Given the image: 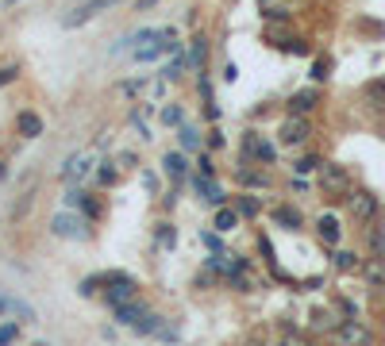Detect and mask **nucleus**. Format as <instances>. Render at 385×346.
<instances>
[{
	"mask_svg": "<svg viewBox=\"0 0 385 346\" xmlns=\"http://www.w3.org/2000/svg\"><path fill=\"white\" fill-rule=\"evenodd\" d=\"M212 227H216L220 235L235 231V227H239V212H235V208H216V220H212Z\"/></svg>",
	"mask_w": 385,
	"mask_h": 346,
	"instance_id": "f3484780",
	"label": "nucleus"
},
{
	"mask_svg": "<svg viewBox=\"0 0 385 346\" xmlns=\"http://www.w3.org/2000/svg\"><path fill=\"white\" fill-rule=\"evenodd\" d=\"M104 300H108V308L135 304V300H139V285H135L127 273H108V277H104Z\"/></svg>",
	"mask_w": 385,
	"mask_h": 346,
	"instance_id": "f03ea898",
	"label": "nucleus"
},
{
	"mask_svg": "<svg viewBox=\"0 0 385 346\" xmlns=\"http://www.w3.org/2000/svg\"><path fill=\"white\" fill-rule=\"evenodd\" d=\"M201 239H204V247H208V250H216V254H220V235H212V231H204Z\"/></svg>",
	"mask_w": 385,
	"mask_h": 346,
	"instance_id": "72a5a7b5",
	"label": "nucleus"
},
{
	"mask_svg": "<svg viewBox=\"0 0 385 346\" xmlns=\"http://www.w3.org/2000/svg\"><path fill=\"white\" fill-rule=\"evenodd\" d=\"M331 77V58H316L312 62V81H327Z\"/></svg>",
	"mask_w": 385,
	"mask_h": 346,
	"instance_id": "393cba45",
	"label": "nucleus"
},
{
	"mask_svg": "<svg viewBox=\"0 0 385 346\" xmlns=\"http://www.w3.org/2000/svg\"><path fill=\"white\" fill-rule=\"evenodd\" d=\"M192 50H189V62L197 69H204V58H208V39H204V35H192Z\"/></svg>",
	"mask_w": 385,
	"mask_h": 346,
	"instance_id": "412c9836",
	"label": "nucleus"
},
{
	"mask_svg": "<svg viewBox=\"0 0 385 346\" xmlns=\"http://www.w3.org/2000/svg\"><path fill=\"white\" fill-rule=\"evenodd\" d=\"M281 346H320V343H312L309 335H301V331H289V335L281 338Z\"/></svg>",
	"mask_w": 385,
	"mask_h": 346,
	"instance_id": "cd10ccee",
	"label": "nucleus"
},
{
	"mask_svg": "<svg viewBox=\"0 0 385 346\" xmlns=\"http://www.w3.org/2000/svg\"><path fill=\"white\" fill-rule=\"evenodd\" d=\"M362 281H366L374 293H382L385 288V254H370L366 262H362Z\"/></svg>",
	"mask_w": 385,
	"mask_h": 346,
	"instance_id": "6e6552de",
	"label": "nucleus"
},
{
	"mask_svg": "<svg viewBox=\"0 0 385 346\" xmlns=\"http://www.w3.org/2000/svg\"><path fill=\"white\" fill-rule=\"evenodd\" d=\"M158 247L162 250H174L177 247V227H174V223H158Z\"/></svg>",
	"mask_w": 385,
	"mask_h": 346,
	"instance_id": "b1692460",
	"label": "nucleus"
},
{
	"mask_svg": "<svg viewBox=\"0 0 385 346\" xmlns=\"http://www.w3.org/2000/svg\"><path fill=\"white\" fill-rule=\"evenodd\" d=\"M177 135H181V147L185 150H197V147H201V135H197V131H192V127H177Z\"/></svg>",
	"mask_w": 385,
	"mask_h": 346,
	"instance_id": "bb28decb",
	"label": "nucleus"
},
{
	"mask_svg": "<svg viewBox=\"0 0 385 346\" xmlns=\"http://www.w3.org/2000/svg\"><path fill=\"white\" fill-rule=\"evenodd\" d=\"M192 185H197V197L201 200H208V204H216V208H224V189H220L216 181H212V177H201V173H197V177H192Z\"/></svg>",
	"mask_w": 385,
	"mask_h": 346,
	"instance_id": "9b49d317",
	"label": "nucleus"
},
{
	"mask_svg": "<svg viewBox=\"0 0 385 346\" xmlns=\"http://www.w3.org/2000/svg\"><path fill=\"white\" fill-rule=\"evenodd\" d=\"M316 235L324 247H339V239H343V227H339V220L335 215H320L316 220Z\"/></svg>",
	"mask_w": 385,
	"mask_h": 346,
	"instance_id": "9d476101",
	"label": "nucleus"
},
{
	"mask_svg": "<svg viewBox=\"0 0 385 346\" xmlns=\"http://www.w3.org/2000/svg\"><path fill=\"white\" fill-rule=\"evenodd\" d=\"M235 77H239V69H235V62H227V66H224V81H235Z\"/></svg>",
	"mask_w": 385,
	"mask_h": 346,
	"instance_id": "c9c22d12",
	"label": "nucleus"
},
{
	"mask_svg": "<svg viewBox=\"0 0 385 346\" xmlns=\"http://www.w3.org/2000/svg\"><path fill=\"white\" fill-rule=\"evenodd\" d=\"M339 323H343V320H339L331 308H320V312H312V327H316V331H335Z\"/></svg>",
	"mask_w": 385,
	"mask_h": 346,
	"instance_id": "aec40b11",
	"label": "nucleus"
},
{
	"mask_svg": "<svg viewBox=\"0 0 385 346\" xmlns=\"http://www.w3.org/2000/svg\"><path fill=\"white\" fill-rule=\"evenodd\" d=\"M4 308H12V300H4V297H0V312H4Z\"/></svg>",
	"mask_w": 385,
	"mask_h": 346,
	"instance_id": "e433bc0d",
	"label": "nucleus"
},
{
	"mask_svg": "<svg viewBox=\"0 0 385 346\" xmlns=\"http://www.w3.org/2000/svg\"><path fill=\"white\" fill-rule=\"evenodd\" d=\"M4 4H19V0H4Z\"/></svg>",
	"mask_w": 385,
	"mask_h": 346,
	"instance_id": "4c0bfd02",
	"label": "nucleus"
},
{
	"mask_svg": "<svg viewBox=\"0 0 385 346\" xmlns=\"http://www.w3.org/2000/svg\"><path fill=\"white\" fill-rule=\"evenodd\" d=\"M312 135V124L309 115H289L281 127H277V139H281V147H304Z\"/></svg>",
	"mask_w": 385,
	"mask_h": 346,
	"instance_id": "423d86ee",
	"label": "nucleus"
},
{
	"mask_svg": "<svg viewBox=\"0 0 385 346\" xmlns=\"http://www.w3.org/2000/svg\"><path fill=\"white\" fill-rule=\"evenodd\" d=\"M316 108H320V92L316 89H301V92L289 97V115H309V112H316Z\"/></svg>",
	"mask_w": 385,
	"mask_h": 346,
	"instance_id": "1a4fd4ad",
	"label": "nucleus"
},
{
	"mask_svg": "<svg viewBox=\"0 0 385 346\" xmlns=\"http://www.w3.org/2000/svg\"><path fill=\"white\" fill-rule=\"evenodd\" d=\"M108 4H112V0H85V4H77V8L69 12L66 19H62V27H81V24H89V19L97 16V12H104Z\"/></svg>",
	"mask_w": 385,
	"mask_h": 346,
	"instance_id": "0eeeda50",
	"label": "nucleus"
},
{
	"mask_svg": "<svg viewBox=\"0 0 385 346\" xmlns=\"http://www.w3.org/2000/svg\"><path fill=\"white\" fill-rule=\"evenodd\" d=\"M131 331H139V335H158V331H162V315H154V312H147V315H142V320L139 323H135V327Z\"/></svg>",
	"mask_w": 385,
	"mask_h": 346,
	"instance_id": "5701e85b",
	"label": "nucleus"
},
{
	"mask_svg": "<svg viewBox=\"0 0 385 346\" xmlns=\"http://www.w3.org/2000/svg\"><path fill=\"white\" fill-rule=\"evenodd\" d=\"M347 208H351L354 223H374L377 212H382V200H377V192H370V189H354L351 197H347Z\"/></svg>",
	"mask_w": 385,
	"mask_h": 346,
	"instance_id": "20e7f679",
	"label": "nucleus"
},
{
	"mask_svg": "<svg viewBox=\"0 0 385 346\" xmlns=\"http://www.w3.org/2000/svg\"><path fill=\"white\" fill-rule=\"evenodd\" d=\"M142 85H147L142 77H139V81H124V85H120V92H142Z\"/></svg>",
	"mask_w": 385,
	"mask_h": 346,
	"instance_id": "f704fd0d",
	"label": "nucleus"
},
{
	"mask_svg": "<svg viewBox=\"0 0 385 346\" xmlns=\"http://www.w3.org/2000/svg\"><path fill=\"white\" fill-rule=\"evenodd\" d=\"M277 150L274 142H266L259 131H243V162H262V165H274Z\"/></svg>",
	"mask_w": 385,
	"mask_h": 346,
	"instance_id": "39448f33",
	"label": "nucleus"
},
{
	"mask_svg": "<svg viewBox=\"0 0 385 346\" xmlns=\"http://www.w3.org/2000/svg\"><path fill=\"white\" fill-rule=\"evenodd\" d=\"M239 215H259V200H254V197H239Z\"/></svg>",
	"mask_w": 385,
	"mask_h": 346,
	"instance_id": "c756f323",
	"label": "nucleus"
},
{
	"mask_svg": "<svg viewBox=\"0 0 385 346\" xmlns=\"http://www.w3.org/2000/svg\"><path fill=\"white\" fill-rule=\"evenodd\" d=\"M239 181H243V185H259V189H266V173L247 170V162H243V170H239Z\"/></svg>",
	"mask_w": 385,
	"mask_h": 346,
	"instance_id": "a878e982",
	"label": "nucleus"
},
{
	"mask_svg": "<svg viewBox=\"0 0 385 346\" xmlns=\"http://www.w3.org/2000/svg\"><path fill=\"white\" fill-rule=\"evenodd\" d=\"M335 270L351 273V270H362V262H359V254H351V250H335Z\"/></svg>",
	"mask_w": 385,
	"mask_h": 346,
	"instance_id": "4be33fe9",
	"label": "nucleus"
},
{
	"mask_svg": "<svg viewBox=\"0 0 385 346\" xmlns=\"http://www.w3.org/2000/svg\"><path fill=\"white\" fill-rule=\"evenodd\" d=\"M162 170H166V177H170V181H181L185 173H189V165H185V158L177 154V150H170V154L162 158Z\"/></svg>",
	"mask_w": 385,
	"mask_h": 346,
	"instance_id": "4468645a",
	"label": "nucleus"
},
{
	"mask_svg": "<svg viewBox=\"0 0 385 346\" xmlns=\"http://www.w3.org/2000/svg\"><path fill=\"white\" fill-rule=\"evenodd\" d=\"M31 346H47V343H31Z\"/></svg>",
	"mask_w": 385,
	"mask_h": 346,
	"instance_id": "58836bf2",
	"label": "nucleus"
},
{
	"mask_svg": "<svg viewBox=\"0 0 385 346\" xmlns=\"http://www.w3.org/2000/svg\"><path fill=\"white\" fill-rule=\"evenodd\" d=\"M162 124H166V127H181V108H177V104L162 108Z\"/></svg>",
	"mask_w": 385,
	"mask_h": 346,
	"instance_id": "c85d7f7f",
	"label": "nucleus"
},
{
	"mask_svg": "<svg viewBox=\"0 0 385 346\" xmlns=\"http://www.w3.org/2000/svg\"><path fill=\"white\" fill-rule=\"evenodd\" d=\"M85 173H89V162L74 154V158H66V165H62V181H69V185H74V181H81Z\"/></svg>",
	"mask_w": 385,
	"mask_h": 346,
	"instance_id": "dca6fc26",
	"label": "nucleus"
},
{
	"mask_svg": "<svg viewBox=\"0 0 385 346\" xmlns=\"http://www.w3.org/2000/svg\"><path fill=\"white\" fill-rule=\"evenodd\" d=\"M16 335H19V327H16V323H4V327H0V346L16 343Z\"/></svg>",
	"mask_w": 385,
	"mask_h": 346,
	"instance_id": "7c9ffc66",
	"label": "nucleus"
},
{
	"mask_svg": "<svg viewBox=\"0 0 385 346\" xmlns=\"http://www.w3.org/2000/svg\"><path fill=\"white\" fill-rule=\"evenodd\" d=\"M16 131L24 135V139H39V135H42V120L35 112H19L16 115Z\"/></svg>",
	"mask_w": 385,
	"mask_h": 346,
	"instance_id": "ddd939ff",
	"label": "nucleus"
},
{
	"mask_svg": "<svg viewBox=\"0 0 385 346\" xmlns=\"http://www.w3.org/2000/svg\"><path fill=\"white\" fill-rule=\"evenodd\" d=\"M320 165H324L320 158H301V162H297L293 170H297V173H312V170H320Z\"/></svg>",
	"mask_w": 385,
	"mask_h": 346,
	"instance_id": "2f4dec72",
	"label": "nucleus"
},
{
	"mask_svg": "<svg viewBox=\"0 0 385 346\" xmlns=\"http://www.w3.org/2000/svg\"><path fill=\"white\" fill-rule=\"evenodd\" d=\"M112 312H116V323H124V327H135V323L142 320V315H147V308L139 304V300H135V304H124V308H112Z\"/></svg>",
	"mask_w": 385,
	"mask_h": 346,
	"instance_id": "2eb2a0df",
	"label": "nucleus"
},
{
	"mask_svg": "<svg viewBox=\"0 0 385 346\" xmlns=\"http://www.w3.org/2000/svg\"><path fill=\"white\" fill-rule=\"evenodd\" d=\"M362 100H366L374 112H385V77H374V81L362 89Z\"/></svg>",
	"mask_w": 385,
	"mask_h": 346,
	"instance_id": "f8f14e48",
	"label": "nucleus"
},
{
	"mask_svg": "<svg viewBox=\"0 0 385 346\" xmlns=\"http://www.w3.org/2000/svg\"><path fill=\"white\" fill-rule=\"evenodd\" d=\"M331 346H374V331L359 315H351V320H343L331 331Z\"/></svg>",
	"mask_w": 385,
	"mask_h": 346,
	"instance_id": "7ed1b4c3",
	"label": "nucleus"
},
{
	"mask_svg": "<svg viewBox=\"0 0 385 346\" xmlns=\"http://www.w3.org/2000/svg\"><path fill=\"white\" fill-rule=\"evenodd\" d=\"M77 227H81V220H74V215H54V223H51V231L58 235V239L77 235Z\"/></svg>",
	"mask_w": 385,
	"mask_h": 346,
	"instance_id": "a211bd4d",
	"label": "nucleus"
},
{
	"mask_svg": "<svg viewBox=\"0 0 385 346\" xmlns=\"http://www.w3.org/2000/svg\"><path fill=\"white\" fill-rule=\"evenodd\" d=\"M320 189H324V197H331V200H347L354 192L351 170L339 165V162H324L320 165Z\"/></svg>",
	"mask_w": 385,
	"mask_h": 346,
	"instance_id": "f257e3e1",
	"label": "nucleus"
},
{
	"mask_svg": "<svg viewBox=\"0 0 385 346\" xmlns=\"http://www.w3.org/2000/svg\"><path fill=\"white\" fill-rule=\"evenodd\" d=\"M274 223L297 231V227H301V212H297V208H289V204H281V208H274Z\"/></svg>",
	"mask_w": 385,
	"mask_h": 346,
	"instance_id": "6ab92c4d",
	"label": "nucleus"
},
{
	"mask_svg": "<svg viewBox=\"0 0 385 346\" xmlns=\"http://www.w3.org/2000/svg\"><path fill=\"white\" fill-rule=\"evenodd\" d=\"M16 77H19V69H16V66H4V69H0V89H4V85H12Z\"/></svg>",
	"mask_w": 385,
	"mask_h": 346,
	"instance_id": "473e14b6",
	"label": "nucleus"
}]
</instances>
